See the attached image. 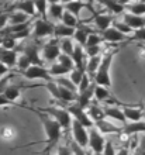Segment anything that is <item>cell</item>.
<instances>
[{
    "label": "cell",
    "instance_id": "cell-1",
    "mask_svg": "<svg viewBox=\"0 0 145 155\" xmlns=\"http://www.w3.org/2000/svg\"><path fill=\"white\" fill-rule=\"evenodd\" d=\"M37 114H38L42 126H44V131H45V135H47V148H45L44 154H48V152H51V150L54 147H57L58 141L61 140L62 128L48 114H45V113H37Z\"/></svg>",
    "mask_w": 145,
    "mask_h": 155
},
{
    "label": "cell",
    "instance_id": "cell-2",
    "mask_svg": "<svg viewBox=\"0 0 145 155\" xmlns=\"http://www.w3.org/2000/svg\"><path fill=\"white\" fill-rule=\"evenodd\" d=\"M113 57L114 54H109V55L101 58L100 65H99L96 74H94V83L97 86H103V87H107V89L111 86L110 66H111V62H113Z\"/></svg>",
    "mask_w": 145,
    "mask_h": 155
},
{
    "label": "cell",
    "instance_id": "cell-3",
    "mask_svg": "<svg viewBox=\"0 0 145 155\" xmlns=\"http://www.w3.org/2000/svg\"><path fill=\"white\" fill-rule=\"evenodd\" d=\"M44 111H45V114H48L52 120H55V121L59 124L61 128H65V130L71 128L72 117H71V114L66 111V109L52 106V107H47V109H44Z\"/></svg>",
    "mask_w": 145,
    "mask_h": 155
},
{
    "label": "cell",
    "instance_id": "cell-4",
    "mask_svg": "<svg viewBox=\"0 0 145 155\" xmlns=\"http://www.w3.org/2000/svg\"><path fill=\"white\" fill-rule=\"evenodd\" d=\"M66 111H68L69 114H71V117L75 118V121H77L79 124H82V126L85 127V128H92V127H94L93 121L87 117V114H86V110L81 109V107L77 106L76 103L69 104V106L66 107Z\"/></svg>",
    "mask_w": 145,
    "mask_h": 155
},
{
    "label": "cell",
    "instance_id": "cell-5",
    "mask_svg": "<svg viewBox=\"0 0 145 155\" xmlns=\"http://www.w3.org/2000/svg\"><path fill=\"white\" fill-rule=\"evenodd\" d=\"M71 128H72V137H73V143L77 144L81 148L85 150L87 147V143H89V133H87V128L79 124L77 121L72 120V124H71Z\"/></svg>",
    "mask_w": 145,
    "mask_h": 155
},
{
    "label": "cell",
    "instance_id": "cell-6",
    "mask_svg": "<svg viewBox=\"0 0 145 155\" xmlns=\"http://www.w3.org/2000/svg\"><path fill=\"white\" fill-rule=\"evenodd\" d=\"M25 79H44L47 83L48 82H54V78L48 74V68L40 65H31L23 72Z\"/></svg>",
    "mask_w": 145,
    "mask_h": 155
},
{
    "label": "cell",
    "instance_id": "cell-7",
    "mask_svg": "<svg viewBox=\"0 0 145 155\" xmlns=\"http://www.w3.org/2000/svg\"><path fill=\"white\" fill-rule=\"evenodd\" d=\"M54 25H55V23H52V21L38 18L32 27V35H34V38H44L47 35H52Z\"/></svg>",
    "mask_w": 145,
    "mask_h": 155
},
{
    "label": "cell",
    "instance_id": "cell-8",
    "mask_svg": "<svg viewBox=\"0 0 145 155\" xmlns=\"http://www.w3.org/2000/svg\"><path fill=\"white\" fill-rule=\"evenodd\" d=\"M87 133H89L87 147H90V150L93 151V154H101L103 148H104V143H106V140L103 138V135H101L94 127L89 128Z\"/></svg>",
    "mask_w": 145,
    "mask_h": 155
},
{
    "label": "cell",
    "instance_id": "cell-9",
    "mask_svg": "<svg viewBox=\"0 0 145 155\" xmlns=\"http://www.w3.org/2000/svg\"><path fill=\"white\" fill-rule=\"evenodd\" d=\"M23 51V55L28 58V61L31 65H40L42 66V61L40 58V45L37 42H28V44H24V47L21 48Z\"/></svg>",
    "mask_w": 145,
    "mask_h": 155
},
{
    "label": "cell",
    "instance_id": "cell-10",
    "mask_svg": "<svg viewBox=\"0 0 145 155\" xmlns=\"http://www.w3.org/2000/svg\"><path fill=\"white\" fill-rule=\"evenodd\" d=\"M61 49H59V41L55 38V40L48 41L47 44H44L42 47V57H44L45 61L48 62H54L59 57Z\"/></svg>",
    "mask_w": 145,
    "mask_h": 155
},
{
    "label": "cell",
    "instance_id": "cell-11",
    "mask_svg": "<svg viewBox=\"0 0 145 155\" xmlns=\"http://www.w3.org/2000/svg\"><path fill=\"white\" fill-rule=\"evenodd\" d=\"M94 128H96L100 134H121V127H117L116 124H113L109 120H100V121L94 123Z\"/></svg>",
    "mask_w": 145,
    "mask_h": 155
},
{
    "label": "cell",
    "instance_id": "cell-12",
    "mask_svg": "<svg viewBox=\"0 0 145 155\" xmlns=\"http://www.w3.org/2000/svg\"><path fill=\"white\" fill-rule=\"evenodd\" d=\"M71 58H72L73 65H75L76 69L82 71V72H86V55H85V51H83L82 47L75 45V48H73V52H72V55H71Z\"/></svg>",
    "mask_w": 145,
    "mask_h": 155
},
{
    "label": "cell",
    "instance_id": "cell-13",
    "mask_svg": "<svg viewBox=\"0 0 145 155\" xmlns=\"http://www.w3.org/2000/svg\"><path fill=\"white\" fill-rule=\"evenodd\" d=\"M17 58L18 55L16 49H4L0 47V64L6 65L8 69L17 64Z\"/></svg>",
    "mask_w": 145,
    "mask_h": 155
},
{
    "label": "cell",
    "instance_id": "cell-14",
    "mask_svg": "<svg viewBox=\"0 0 145 155\" xmlns=\"http://www.w3.org/2000/svg\"><path fill=\"white\" fill-rule=\"evenodd\" d=\"M123 23H125L133 31H135V30H140V28H144L145 27V17H140V16L130 14V13H124V14H123Z\"/></svg>",
    "mask_w": 145,
    "mask_h": 155
},
{
    "label": "cell",
    "instance_id": "cell-15",
    "mask_svg": "<svg viewBox=\"0 0 145 155\" xmlns=\"http://www.w3.org/2000/svg\"><path fill=\"white\" fill-rule=\"evenodd\" d=\"M140 133H145V121H137V123H125L121 127V134L124 135H135Z\"/></svg>",
    "mask_w": 145,
    "mask_h": 155
},
{
    "label": "cell",
    "instance_id": "cell-16",
    "mask_svg": "<svg viewBox=\"0 0 145 155\" xmlns=\"http://www.w3.org/2000/svg\"><path fill=\"white\" fill-rule=\"evenodd\" d=\"M64 14V7H62V3H48V10H47V18L49 21H61V17Z\"/></svg>",
    "mask_w": 145,
    "mask_h": 155
},
{
    "label": "cell",
    "instance_id": "cell-17",
    "mask_svg": "<svg viewBox=\"0 0 145 155\" xmlns=\"http://www.w3.org/2000/svg\"><path fill=\"white\" fill-rule=\"evenodd\" d=\"M123 114H124L125 121L128 120L130 123H137V121H141L142 118V110L141 109H137V107H130V106H125L121 109Z\"/></svg>",
    "mask_w": 145,
    "mask_h": 155
},
{
    "label": "cell",
    "instance_id": "cell-18",
    "mask_svg": "<svg viewBox=\"0 0 145 155\" xmlns=\"http://www.w3.org/2000/svg\"><path fill=\"white\" fill-rule=\"evenodd\" d=\"M13 12H20L28 17L35 16V7H34V2H18V3L13 4Z\"/></svg>",
    "mask_w": 145,
    "mask_h": 155
},
{
    "label": "cell",
    "instance_id": "cell-19",
    "mask_svg": "<svg viewBox=\"0 0 145 155\" xmlns=\"http://www.w3.org/2000/svg\"><path fill=\"white\" fill-rule=\"evenodd\" d=\"M87 4L83 3V2H76V0H73V2H66V3H62V7H64V12H68L71 13L72 16H75L76 18H79V14L83 8L86 7Z\"/></svg>",
    "mask_w": 145,
    "mask_h": 155
},
{
    "label": "cell",
    "instance_id": "cell-20",
    "mask_svg": "<svg viewBox=\"0 0 145 155\" xmlns=\"http://www.w3.org/2000/svg\"><path fill=\"white\" fill-rule=\"evenodd\" d=\"M54 37L57 38V40H62V38H72L73 34H75V28H71V27H66V25L61 24V23H55L54 25Z\"/></svg>",
    "mask_w": 145,
    "mask_h": 155
},
{
    "label": "cell",
    "instance_id": "cell-21",
    "mask_svg": "<svg viewBox=\"0 0 145 155\" xmlns=\"http://www.w3.org/2000/svg\"><path fill=\"white\" fill-rule=\"evenodd\" d=\"M100 35H101V38H103V41H109V42H120V41L128 40L127 35H123V34L118 33L113 27H110V28H107L106 31H103Z\"/></svg>",
    "mask_w": 145,
    "mask_h": 155
},
{
    "label": "cell",
    "instance_id": "cell-22",
    "mask_svg": "<svg viewBox=\"0 0 145 155\" xmlns=\"http://www.w3.org/2000/svg\"><path fill=\"white\" fill-rule=\"evenodd\" d=\"M94 25H96L97 30H100L101 33L103 31H106L107 28H110L111 27V23H113V18H111V16H109V14H96L94 16Z\"/></svg>",
    "mask_w": 145,
    "mask_h": 155
},
{
    "label": "cell",
    "instance_id": "cell-23",
    "mask_svg": "<svg viewBox=\"0 0 145 155\" xmlns=\"http://www.w3.org/2000/svg\"><path fill=\"white\" fill-rule=\"evenodd\" d=\"M86 114H87V117L93 121V124H94L96 121H100V120H104L106 118L104 113H103V109L99 107V106H96V104H92V103L87 106Z\"/></svg>",
    "mask_w": 145,
    "mask_h": 155
},
{
    "label": "cell",
    "instance_id": "cell-24",
    "mask_svg": "<svg viewBox=\"0 0 145 155\" xmlns=\"http://www.w3.org/2000/svg\"><path fill=\"white\" fill-rule=\"evenodd\" d=\"M103 113H104L106 117H110V118H113V120H117V121H121V123H123V126L125 124L124 114H123L121 109H118V107L107 106V107H104V109H103Z\"/></svg>",
    "mask_w": 145,
    "mask_h": 155
},
{
    "label": "cell",
    "instance_id": "cell-25",
    "mask_svg": "<svg viewBox=\"0 0 145 155\" xmlns=\"http://www.w3.org/2000/svg\"><path fill=\"white\" fill-rule=\"evenodd\" d=\"M125 10L130 13V14H134V16H140L144 17L145 16V3L142 2H135V3H124Z\"/></svg>",
    "mask_w": 145,
    "mask_h": 155
},
{
    "label": "cell",
    "instance_id": "cell-26",
    "mask_svg": "<svg viewBox=\"0 0 145 155\" xmlns=\"http://www.w3.org/2000/svg\"><path fill=\"white\" fill-rule=\"evenodd\" d=\"M30 17L23 14L20 12H12L8 13V20L7 25H17V24H23V23H28Z\"/></svg>",
    "mask_w": 145,
    "mask_h": 155
},
{
    "label": "cell",
    "instance_id": "cell-27",
    "mask_svg": "<svg viewBox=\"0 0 145 155\" xmlns=\"http://www.w3.org/2000/svg\"><path fill=\"white\" fill-rule=\"evenodd\" d=\"M101 4H103V6H104L109 12L114 13V14H124V13H125L124 3H118V2L109 0V2H101Z\"/></svg>",
    "mask_w": 145,
    "mask_h": 155
},
{
    "label": "cell",
    "instance_id": "cell-28",
    "mask_svg": "<svg viewBox=\"0 0 145 155\" xmlns=\"http://www.w3.org/2000/svg\"><path fill=\"white\" fill-rule=\"evenodd\" d=\"M20 94H21V92H20V87H18V86H7L6 90L3 92V96L7 99V100H10L13 104H16V100L20 97Z\"/></svg>",
    "mask_w": 145,
    "mask_h": 155
},
{
    "label": "cell",
    "instance_id": "cell-29",
    "mask_svg": "<svg viewBox=\"0 0 145 155\" xmlns=\"http://www.w3.org/2000/svg\"><path fill=\"white\" fill-rule=\"evenodd\" d=\"M101 62V57H93V58H89V61L86 62V72H87L89 76H93L94 78V74H96L97 68L100 65Z\"/></svg>",
    "mask_w": 145,
    "mask_h": 155
},
{
    "label": "cell",
    "instance_id": "cell-30",
    "mask_svg": "<svg viewBox=\"0 0 145 155\" xmlns=\"http://www.w3.org/2000/svg\"><path fill=\"white\" fill-rule=\"evenodd\" d=\"M61 24L66 25V27H71V28H75L79 25V18H76L75 16H72L71 13L68 12H64L62 17H61Z\"/></svg>",
    "mask_w": 145,
    "mask_h": 155
},
{
    "label": "cell",
    "instance_id": "cell-31",
    "mask_svg": "<svg viewBox=\"0 0 145 155\" xmlns=\"http://www.w3.org/2000/svg\"><path fill=\"white\" fill-rule=\"evenodd\" d=\"M73 48H75V45H73V42H72L71 38H62V40L59 41L61 54H65V55L71 57L72 52H73Z\"/></svg>",
    "mask_w": 145,
    "mask_h": 155
},
{
    "label": "cell",
    "instance_id": "cell-32",
    "mask_svg": "<svg viewBox=\"0 0 145 155\" xmlns=\"http://www.w3.org/2000/svg\"><path fill=\"white\" fill-rule=\"evenodd\" d=\"M93 97H96L99 102H104L110 97L109 89L107 87H103V86H94V92H93Z\"/></svg>",
    "mask_w": 145,
    "mask_h": 155
},
{
    "label": "cell",
    "instance_id": "cell-33",
    "mask_svg": "<svg viewBox=\"0 0 145 155\" xmlns=\"http://www.w3.org/2000/svg\"><path fill=\"white\" fill-rule=\"evenodd\" d=\"M34 7H35V13H37V14H40L42 20H48V18H47L48 2H44V0H38V2H34Z\"/></svg>",
    "mask_w": 145,
    "mask_h": 155
},
{
    "label": "cell",
    "instance_id": "cell-34",
    "mask_svg": "<svg viewBox=\"0 0 145 155\" xmlns=\"http://www.w3.org/2000/svg\"><path fill=\"white\" fill-rule=\"evenodd\" d=\"M101 42H103V38H101L100 34H96V33L89 34L87 40H86L85 48H86V47H100Z\"/></svg>",
    "mask_w": 145,
    "mask_h": 155
},
{
    "label": "cell",
    "instance_id": "cell-35",
    "mask_svg": "<svg viewBox=\"0 0 145 155\" xmlns=\"http://www.w3.org/2000/svg\"><path fill=\"white\" fill-rule=\"evenodd\" d=\"M57 59H58V64H59V65H62L64 68H66V69L72 71L73 68H75L72 58L68 57V55H65V54H59V57H58Z\"/></svg>",
    "mask_w": 145,
    "mask_h": 155
},
{
    "label": "cell",
    "instance_id": "cell-36",
    "mask_svg": "<svg viewBox=\"0 0 145 155\" xmlns=\"http://www.w3.org/2000/svg\"><path fill=\"white\" fill-rule=\"evenodd\" d=\"M71 76H69V81L73 83V86L75 87H77V85L81 83V81H82V78H83V75L86 74V72H82V71H79V69H76V68H73L71 72Z\"/></svg>",
    "mask_w": 145,
    "mask_h": 155
},
{
    "label": "cell",
    "instance_id": "cell-37",
    "mask_svg": "<svg viewBox=\"0 0 145 155\" xmlns=\"http://www.w3.org/2000/svg\"><path fill=\"white\" fill-rule=\"evenodd\" d=\"M113 28H116L118 33H121L123 35H127V34H130V33H133V30L130 28L128 25L125 24V23H123V21H114L113 20ZM128 37V35H127Z\"/></svg>",
    "mask_w": 145,
    "mask_h": 155
},
{
    "label": "cell",
    "instance_id": "cell-38",
    "mask_svg": "<svg viewBox=\"0 0 145 155\" xmlns=\"http://www.w3.org/2000/svg\"><path fill=\"white\" fill-rule=\"evenodd\" d=\"M44 87L48 89V92L51 93V96H52L55 100H59V89H58L57 83H54V82H48V83H45L44 85Z\"/></svg>",
    "mask_w": 145,
    "mask_h": 155
},
{
    "label": "cell",
    "instance_id": "cell-39",
    "mask_svg": "<svg viewBox=\"0 0 145 155\" xmlns=\"http://www.w3.org/2000/svg\"><path fill=\"white\" fill-rule=\"evenodd\" d=\"M17 45V41H14L10 37H2V41H0V47L4 49H14Z\"/></svg>",
    "mask_w": 145,
    "mask_h": 155
},
{
    "label": "cell",
    "instance_id": "cell-40",
    "mask_svg": "<svg viewBox=\"0 0 145 155\" xmlns=\"http://www.w3.org/2000/svg\"><path fill=\"white\" fill-rule=\"evenodd\" d=\"M90 85H92V83H90V76H89L87 74H85V75H83V78H82L81 83L77 85L76 92H77V93H82V92H85V90L87 89Z\"/></svg>",
    "mask_w": 145,
    "mask_h": 155
},
{
    "label": "cell",
    "instance_id": "cell-41",
    "mask_svg": "<svg viewBox=\"0 0 145 155\" xmlns=\"http://www.w3.org/2000/svg\"><path fill=\"white\" fill-rule=\"evenodd\" d=\"M16 65L18 66V69H21L23 72H24V71L27 69L28 66H31V64H30L28 58L25 57V55H23V54H21L20 57L17 58V64H16Z\"/></svg>",
    "mask_w": 145,
    "mask_h": 155
},
{
    "label": "cell",
    "instance_id": "cell-42",
    "mask_svg": "<svg viewBox=\"0 0 145 155\" xmlns=\"http://www.w3.org/2000/svg\"><path fill=\"white\" fill-rule=\"evenodd\" d=\"M0 137L4 140H10L14 137V130H13L12 127H8V126H4L0 128Z\"/></svg>",
    "mask_w": 145,
    "mask_h": 155
},
{
    "label": "cell",
    "instance_id": "cell-43",
    "mask_svg": "<svg viewBox=\"0 0 145 155\" xmlns=\"http://www.w3.org/2000/svg\"><path fill=\"white\" fill-rule=\"evenodd\" d=\"M69 150H71V154L72 155H90L89 152H86V150L81 148L77 144L73 143V141L71 143V145H69Z\"/></svg>",
    "mask_w": 145,
    "mask_h": 155
},
{
    "label": "cell",
    "instance_id": "cell-44",
    "mask_svg": "<svg viewBox=\"0 0 145 155\" xmlns=\"http://www.w3.org/2000/svg\"><path fill=\"white\" fill-rule=\"evenodd\" d=\"M30 34H31V30H30V28H25V30H23V31H20V33L12 34V35H6V37H10V38H13L14 41H17V40H23V38H27Z\"/></svg>",
    "mask_w": 145,
    "mask_h": 155
},
{
    "label": "cell",
    "instance_id": "cell-45",
    "mask_svg": "<svg viewBox=\"0 0 145 155\" xmlns=\"http://www.w3.org/2000/svg\"><path fill=\"white\" fill-rule=\"evenodd\" d=\"M83 51H85V55H87L89 58L99 57V54H100V47H86V48H83Z\"/></svg>",
    "mask_w": 145,
    "mask_h": 155
},
{
    "label": "cell",
    "instance_id": "cell-46",
    "mask_svg": "<svg viewBox=\"0 0 145 155\" xmlns=\"http://www.w3.org/2000/svg\"><path fill=\"white\" fill-rule=\"evenodd\" d=\"M101 155H116V150L111 141H106L104 143V148L101 151Z\"/></svg>",
    "mask_w": 145,
    "mask_h": 155
},
{
    "label": "cell",
    "instance_id": "cell-47",
    "mask_svg": "<svg viewBox=\"0 0 145 155\" xmlns=\"http://www.w3.org/2000/svg\"><path fill=\"white\" fill-rule=\"evenodd\" d=\"M12 78H13V75H6V76L0 78V94H3V92L8 86V81H10Z\"/></svg>",
    "mask_w": 145,
    "mask_h": 155
},
{
    "label": "cell",
    "instance_id": "cell-48",
    "mask_svg": "<svg viewBox=\"0 0 145 155\" xmlns=\"http://www.w3.org/2000/svg\"><path fill=\"white\" fill-rule=\"evenodd\" d=\"M131 40H137V41H145V27L140 30H135L133 34V37H130Z\"/></svg>",
    "mask_w": 145,
    "mask_h": 155
},
{
    "label": "cell",
    "instance_id": "cell-49",
    "mask_svg": "<svg viewBox=\"0 0 145 155\" xmlns=\"http://www.w3.org/2000/svg\"><path fill=\"white\" fill-rule=\"evenodd\" d=\"M7 20H8V13H0V31L7 25Z\"/></svg>",
    "mask_w": 145,
    "mask_h": 155
},
{
    "label": "cell",
    "instance_id": "cell-50",
    "mask_svg": "<svg viewBox=\"0 0 145 155\" xmlns=\"http://www.w3.org/2000/svg\"><path fill=\"white\" fill-rule=\"evenodd\" d=\"M57 155H72V154H71L69 147H64V145H61V147H58V154Z\"/></svg>",
    "mask_w": 145,
    "mask_h": 155
},
{
    "label": "cell",
    "instance_id": "cell-51",
    "mask_svg": "<svg viewBox=\"0 0 145 155\" xmlns=\"http://www.w3.org/2000/svg\"><path fill=\"white\" fill-rule=\"evenodd\" d=\"M8 104H13V103L10 102V100H7L3 94H0V107L2 106H8Z\"/></svg>",
    "mask_w": 145,
    "mask_h": 155
},
{
    "label": "cell",
    "instance_id": "cell-52",
    "mask_svg": "<svg viewBox=\"0 0 145 155\" xmlns=\"http://www.w3.org/2000/svg\"><path fill=\"white\" fill-rule=\"evenodd\" d=\"M8 72V68L6 65H3V64H0V78L6 76V74Z\"/></svg>",
    "mask_w": 145,
    "mask_h": 155
},
{
    "label": "cell",
    "instance_id": "cell-53",
    "mask_svg": "<svg viewBox=\"0 0 145 155\" xmlns=\"http://www.w3.org/2000/svg\"><path fill=\"white\" fill-rule=\"evenodd\" d=\"M116 155H130V152H128V148L127 147H123L118 152H116Z\"/></svg>",
    "mask_w": 145,
    "mask_h": 155
},
{
    "label": "cell",
    "instance_id": "cell-54",
    "mask_svg": "<svg viewBox=\"0 0 145 155\" xmlns=\"http://www.w3.org/2000/svg\"><path fill=\"white\" fill-rule=\"evenodd\" d=\"M45 155H57V154H52V152H48V154H45Z\"/></svg>",
    "mask_w": 145,
    "mask_h": 155
},
{
    "label": "cell",
    "instance_id": "cell-55",
    "mask_svg": "<svg viewBox=\"0 0 145 155\" xmlns=\"http://www.w3.org/2000/svg\"><path fill=\"white\" fill-rule=\"evenodd\" d=\"M142 117H144V118H145V110H144V111H142Z\"/></svg>",
    "mask_w": 145,
    "mask_h": 155
},
{
    "label": "cell",
    "instance_id": "cell-56",
    "mask_svg": "<svg viewBox=\"0 0 145 155\" xmlns=\"http://www.w3.org/2000/svg\"><path fill=\"white\" fill-rule=\"evenodd\" d=\"M93 155H101V154H93Z\"/></svg>",
    "mask_w": 145,
    "mask_h": 155
},
{
    "label": "cell",
    "instance_id": "cell-57",
    "mask_svg": "<svg viewBox=\"0 0 145 155\" xmlns=\"http://www.w3.org/2000/svg\"><path fill=\"white\" fill-rule=\"evenodd\" d=\"M0 41H2V37H0Z\"/></svg>",
    "mask_w": 145,
    "mask_h": 155
},
{
    "label": "cell",
    "instance_id": "cell-58",
    "mask_svg": "<svg viewBox=\"0 0 145 155\" xmlns=\"http://www.w3.org/2000/svg\"><path fill=\"white\" fill-rule=\"evenodd\" d=\"M90 155H92V154H90Z\"/></svg>",
    "mask_w": 145,
    "mask_h": 155
}]
</instances>
